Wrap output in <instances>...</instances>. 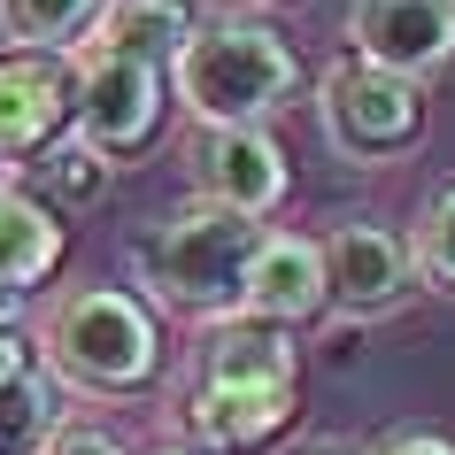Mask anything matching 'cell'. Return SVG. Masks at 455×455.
<instances>
[{"label": "cell", "mask_w": 455, "mask_h": 455, "mask_svg": "<svg viewBox=\"0 0 455 455\" xmlns=\"http://www.w3.org/2000/svg\"><path fill=\"white\" fill-rule=\"evenodd\" d=\"M31 347L62 394H93V402H132L163 371V324L124 286H62Z\"/></svg>", "instance_id": "6da1fadb"}, {"label": "cell", "mask_w": 455, "mask_h": 455, "mask_svg": "<svg viewBox=\"0 0 455 455\" xmlns=\"http://www.w3.org/2000/svg\"><path fill=\"white\" fill-rule=\"evenodd\" d=\"M170 93L193 132H263L301 93V62L270 24H201L170 62Z\"/></svg>", "instance_id": "7a4b0ae2"}, {"label": "cell", "mask_w": 455, "mask_h": 455, "mask_svg": "<svg viewBox=\"0 0 455 455\" xmlns=\"http://www.w3.org/2000/svg\"><path fill=\"white\" fill-rule=\"evenodd\" d=\"M255 240H263V224L186 201V209H170L147 240H132V278L147 286L155 309H178V316H193V324H216V316L240 309Z\"/></svg>", "instance_id": "3957f363"}, {"label": "cell", "mask_w": 455, "mask_h": 455, "mask_svg": "<svg viewBox=\"0 0 455 455\" xmlns=\"http://www.w3.org/2000/svg\"><path fill=\"white\" fill-rule=\"evenodd\" d=\"M316 124H324V147L339 163L379 170L425 140V93L394 70H371L355 54H339L332 70L316 77Z\"/></svg>", "instance_id": "277c9868"}, {"label": "cell", "mask_w": 455, "mask_h": 455, "mask_svg": "<svg viewBox=\"0 0 455 455\" xmlns=\"http://www.w3.org/2000/svg\"><path fill=\"white\" fill-rule=\"evenodd\" d=\"M163 100H170V70L77 47V62H70V132H77L85 147H100L108 163L155 140Z\"/></svg>", "instance_id": "5b68a950"}, {"label": "cell", "mask_w": 455, "mask_h": 455, "mask_svg": "<svg viewBox=\"0 0 455 455\" xmlns=\"http://www.w3.org/2000/svg\"><path fill=\"white\" fill-rule=\"evenodd\" d=\"M186 178H193L201 209L247 216V224H263L293 186L286 147L270 140V132H193L186 140Z\"/></svg>", "instance_id": "8992f818"}, {"label": "cell", "mask_w": 455, "mask_h": 455, "mask_svg": "<svg viewBox=\"0 0 455 455\" xmlns=\"http://www.w3.org/2000/svg\"><path fill=\"white\" fill-rule=\"evenodd\" d=\"M347 54L425 85L432 70L455 62V0H355L347 8Z\"/></svg>", "instance_id": "52a82bcc"}, {"label": "cell", "mask_w": 455, "mask_h": 455, "mask_svg": "<svg viewBox=\"0 0 455 455\" xmlns=\"http://www.w3.org/2000/svg\"><path fill=\"white\" fill-rule=\"evenodd\" d=\"M324 247V309L355 316H394L417 293V263H409V240L402 232H386V224H339Z\"/></svg>", "instance_id": "ba28073f"}, {"label": "cell", "mask_w": 455, "mask_h": 455, "mask_svg": "<svg viewBox=\"0 0 455 455\" xmlns=\"http://www.w3.org/2000/svg\"><path fill=\"white\" fill-rule=\"evenodd\" d=\"M70 124V62L54 54H8L0 62V163H39Z\"/></svg>", "instance_id": "9c48e42d"}, {"label": "cell", "mask_w": 455, "mask_h": 455, "mask_svg": "<svg viewBox=\"0 0 455 455\" xmlns=\"http://www.w3.org/2000/svg\"><path fill=\"white\" fill-rule=\"evenodd\" d=\"M293 425V386H263V394H240V386H186L178 402V432L186 448L201 455H247L263 448L270 432Z\"/></svg>", "instance_id": "30bf717a"}, {"label": "cell", "mask_w": 455, "mask_h": 455, "mask_svg": "<svg viewBox=\"0 0 455 455\" xmlns=\"http://www.w3.org/2000/svg\"><path fill=\"white\" fill-rule=\"evenodd\" d=\"M240 309L263 316V324H278V332L324 316V247L301 240V232H263V240H255V263H247Z\"/></svg>", "instance_id": "8fae6325"}, {"label": "cell", "mask_w": 455, "mask_h": 455, "mask_svg": "<svg viewBox=\"0 0 455 455\" xmlns=\"http://www.w3.org/2000/svg\"><path fill=\"white\" fill-rule=\"evenodd\" d=\"M293 332L263 324V316H216L201 324V355H193V386H240V394H263V386H293Z\"/></svg>", "instance_id": "7c38bea8"}, {"label": "cell", "mask_w": 455, "mask_h": 455, "mask_svg": "<svg viewBox=\"0 0 455 455\" xmlns=\"http://www.w3.org/2000/svg\"><path fill=\"white\" fill-rule=\"evenodd\" d=\"M193 31H201L193 0H108L100 24L85 31V54H124V62H155V70H170Z\"/></svg>", "instance_id": "4fadbf2b"}, {"label": "cell", "mask_w": 455, "mask_h": 455, "mask_svg": "<svg viewBox=\"0 0 455 455\" xmlns=\"http://www.w3.org/2000/svg\"><path fill=\"white\" fill-rule=\"evenodd\" d=\"M54 270H62V216L16 178L0 193V286L31 293V286H47Z\"/></svg>", "instance_id": "5bb4252c"}, {"label": "cell", "mask_w": 455, "mask_h": 455, "mask_svg": "<svg viewBox=\"0 0 455 455\" xmlns=\"http://www.w3.org/2000/svg\"><path fill=\"white\" fill-rule=\"evenodd\" d=\"M108 0H0V39L16 54H77Z\"/></svg>", "instance_id": "9a60e30c"}, {"label": "cell", "mask_w": 455, "mask_h": 455, "mask_svg": "<svg viewBox=\"0 0 455 455\" xmlns=\"http://www.w3.org/2000/svg\"><path fill=\"white\" fill-rule=\"evenodd\" d=\"M108 178H116V163H108L100 147H85L77 132H70V140H54L47 155L31 163V193H39L54 216H62V209H93L100 193H108Z\"/></svg>", "instance_id": "2e32d148"}, {"label": "cell", "mask_w": 455, "mask_h": 455, "mask_svg": "<svg viewBox=\"0 0 455 455\" xmlns=\"http://www.w3.org/2000/svg\"><path fill=\"white\" fill-rule=\"evenodd\" d=\"M54 432H62V386L47 371L0 379V455H47Z\"/></svg>", "instance_id": "e0dca14e"}, {"label": "cell", "mask_w": 455, "mask_h": 455, "mask_svg": "<svg viewBox=\"0 0 455 455\" xmlns=\"http://www.w3.org/2000/svg\"><path fill=\"white\" fill-rule=\"evenodd\" d=\"M409 263H417V286L455 293V186H440L409 224Z\"/></svg>", "instance_id": "ac0fdd59"}, {"label": "cell", "mask_w": 455, "mask_h": 455, "mask_svg": "<svg viewBox=\"0 0 455 455\" xmlns=\"http://www.w3.org/2000/svg\"><path fill=\"white\" fill-rule=\"evenodd\" d=\"M47 455H124V440L116 432H93V425H62L47 440Z\"/></svg>", "instance_id": "d6986e66"}, {"label": "cell", "mask_w": 455, "mask_h": 455, "mask_svg": "<svg viewBox=\"0 0 455 455\" xmlns=\"http://www.w3.org/2000/svg\"><path fill=\"white\" fill-rule=\"evenodd\" d=\"M371 455H455V440H440V432H386Z\"/></svg>", "instance_id": "ffe728a7"}, {"label": "cell", "mask_w": 455, "mask_h": 455, "mask_svg": "<svg viewBox=\"0 0 455 455\" xmlns=\"http://www.w3.org/2000/svg\"><path fill=\"white\" fill-rule=\"evenodd\" d=\"M24 371H39V347H31L24 324H16V332H0V379H24Z\"/></svg>", "instance_id": "44dd1931"}, {"label": "cell", "mask_w": 455, "mask_h": 455, "mask_svg": "<svg viewBox=\"0 0 455 455\" xmlns=\"http://www.w3.org/2000/svg\"><path fill=\"white\" fill-rule=\"evenodd\" d=\"M16 324H24V293L0 286V332H16Z\"/></svg>", "instance_id": "7402d4cb"}, {"label": "cell", "mask_w": 455, "mask_h": 455, "mask_svg": "<svg viewBox=\"0 0 455 455\" xmlns=\"http://www.w3.org/2000/svg\"><path fill=\"white\" fill-rule=\"evenodd\" d=\"M147 455H201V448H186V440H170V448H147Z\"/></svg>", "instance_id": "603a6c76"}, {"label": "cell", "mask_w": 455, "mask_h": 455, "mask_svg": "<svg viewBox=\"0 0 455 455\" xmlns=\"http://www.w3.org/2000/svg\"><path fill=\"white\" fill-rule=\"evenodd\" d=\"M301 455H355V448H332V440H324V448H301Z\"/></svg>", "instance_id": "cb8c5ba5"}, {"label": "cell", "mask_w": 455, "mask_h": 455, "mask_svg": "<svg viewBox=\"0 0 455 455\" xmlns=\"http://www.w3.org/2000/svg\"><path fill=\"white\" fill-rule=\"evenodd\" d=\"M8 186H16V170H8V163H0V193H8Z\"/></svg>", "instance_id": "d4e9b609"}]
</instances>
